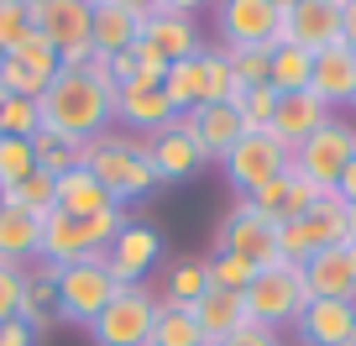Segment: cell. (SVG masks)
I'll use <instances>...</instances> for the list:
<instances>
[{
  "instance_id": "6da1fadb",
  "label": "cell",
  "mask_w": 356,
  "mask_h": 346,
  "mask_svg": "<svg viewBox=\"0 0 356 346\" xmlns=\"http://www.w3.org/2000/svg\"><path fill=\"white\" fill-rule=\"evenodd\" d=\"M42 132H58L63 142H95L115 121V95L100 90L84 68H58V79L42 90Z\"/></svg>"
},
{
  "instance_id": "7a4b0ae2",
  "label": "cell",
  "mask_w": 356,
  "mask_h": 346,
  "mask_svg": "<svg viewBox=\"0 0 356 346\" xmlns=\"http://www.w3.org/2000/svg\"><path fill=\"white\" fill-rule=\"evenodd\" d=\"M79 163L95 173V179L111 189V200L121 205H136V200H147V194L157 189V173H152V163H147V147H142V136H95V142H84L79 147Z\"/></svg>"
},
{
  "instance_id": "3957f363",
  "label": "cell",
  "mask_w": 356,
  "mask_h": 346,
  "mask_svg": "<svg viewBox=\"0 0 356 346\" xmlns=\"http://www.w3.org/2000/svg\"><path fill=\"white\" fill-rule=\"evenodd\" d=\"M126 221H131V215H126L121 205H115V210H105V215H89V221H79V215H68V210L42 215L37 262L68 268V262H79V257H100V252H111V242L121 236Z\"/></svg>"
},
{
  "instance_id": "277c9868",
  "label": "cell",
  "mask_w": 356,
  "mask_h": 346,
  "mask_svg": "<svg viewBox=\"0 0 356 346\" xmlns=\"http://www.w3.org/2000/svg\"><path fill=\"white\" fill-rule=\"evenodd\" d=\"M115 294H121V283H115L105 252L100 257H79V262H68V268H58V320L95 325V315H100Z\"/></svg>"
},
{
  "instance_id": "5b68a950",
  "label": "cell",
  "mask_w": 356,
  "mask_h": 346,
  "mask_svg": "<svg viewBox=\"0 0 356 346\" xmlns=\"http://www.w3.org/2000/svg\"><path fill=\"white\" fill-rule=\"evenodd\" d=\"M246 299V320L278 331V325H293L299 310L309 304V289H304V268L293 262H273V268H257L252 289L241 294Z\"/></svg>"
},
{
  "instance_id": "8992f818",
  "label": "cell",
  "mask_w": 356,
  "mask_h": 346,
  "mask_svg": "<svg viewBox=\"0 0 356 346\" xmlns=\"http://www.w3.org/2000/svg\"><path fill=\"white\" fill-rule=\"evenodd\" d=\"M220 163H225V179L236 184V194L246 200V194H257L262 184H273L278 173H289V168H293V152H289L273 132H246L241 142L220 157Z\"/></svg>"
},
{
  "instance_id": "52a82bcc",
  "label": "cell",
  "mask_w": 356,
  "mask_h": 346,
  "mask_svg": "<svg viewBox=\"0 0 356 346\" xmlns=\"http://www.w3.org/2000/svg\"><path fill=\"white\" fill-rule=\"evenodd\" d=\"M37 32L53 42L63 68H84L95 53V0H53L37 11Z\"/></svg>"
},
{
  "instance_id": "ba28073f",
  "label": "cell",
  "mask_w": 356,
  "mask_h": 346,
  "mask_svg": "<svg viewBox=\"0 0 356 346\" xmlns=\"http://www.w3.org/2000/svg\"><path fill=\"white\" fill-rule=\"evenodd\" d=\"M351 157H356V126L335 121V116L309 136V142L293 147V168H299L309 184H320V189H335V184H341V173H346Z\"/></svg>"
},
{
  "instance_id": "9c48e42d",
  "label": "cell",
  "mask_w": 356,
  "mask_h": 346,
  "mask_svg": "<svg viewBox=\"0 0 356 346\" xmlns=\"http://www.w3.org/2000/svg\"><path fill=\"white\" fill-rule=\"evenodd\" d=\"M152 320H157V299L136 283V289H121L100 315H95L89 336H95V346H147Z\"/></svg>"
},
{
  "instance_id": "30bf717a",
  "label": "cell",
  "mask_w": 356,
  "mask_h": 346,
  "mask_svg": "<svg viewBox=\"0 0 356 346\" xmlns=\"http://www.w3.org/2000/svg\"><path fill=\"white\" fill-rule=\"evenodd\" d=\"M220 252L246 257L252 268H273V262H283V257H278V221L262 215L252 200H241L236 210H225V221H220Z\"/></svg>"
},
{
  "instance_id": "8fae6325",
  "label": "cell",
  "mask_w": 356,
  "mask_h": 346,
  "mask_svg": "<svg viewBox=\"0 0 356 346\" xmlns=\"http://www.w3.org/2000/svg\"><path fill=\"white\" fill-rule=\"evenodd\" d=\"M147 147V163H152V173L163 184H178V179H189V173H200L204 163H210V152L200 147V136L184 126V116H178L173 126H163V132L142 136Z\"/></svg>"
},
{
  "instance_id": "7c38bea8",
  "label": "cell",
  "mask_w": 356,
  "mask_h": 346,
  "mask_svg": "<svg viewBox=\"0 0 356 346\" xmlns=\"http://www.w3.org/2000/svg\"><path fill=\"white\" fill-rule=\"evenodd\" d=\"M215 11L225 47H278L283 16L273 11V0H215Z\"/></svg>"
},
{
  "instance_id": "4fadbf2b",
  "label": "cell",
  "mask_w": 356,
  "mask_h": 346,
  "mask_svg": "<svg viewBox=\"0 0 356 346\" xmlns=\"http://www.w3.org/2000/svg\"><path fill=\"white\" fill-rule=\"evenodd\" d=\"M293 42L304 53H325V47L341 42V6L330 0H293V11L278 26V47Z\"/></svg>"
},
{
  "instance_id": "5bb4252c",
  "label": "cell",
  "mask_w": 356,
  "mask_h": 346,
  "mask_svg": "<svg viewBox=\"0 0 356 346\" xmlns=\"http://www.w3.org/2000/svg\"><path fill=\"white\" fill-rule=\"evenodd\" d=\"M309 299H351L356 304V242H335L304 262Z\"/></svg>"
},
{
  "instance_id": "9a60e30c",
  "label": "cell",
  "mask_w": 356,
  "mask_h": 346,
  "mask_svg": "<svg viewBox=\"0 0 356 346\" xmlns=\"http://www.w3.org/2000/svg\"><path fill=\"white\" fill-rule=\"evenodd\" d=\"M157 257H163V236H157L147 221H126L121 236L111 242V252H105V262H111V273H115L121 289H136L142 273L152 268Z\"/></svg>"
},
{
  "instance_id": "2e32d148",
  "label": "cell",
  "mask_w": 356,
  "mask_h": 346,
  "mask_svg": "<svg viewBox=\"0 0 356 346\" xmlns=\"http://www.w3.org/2000/svg\"><path fill=\"white\" fill-rule=\"evenodd\" d=\"M304 346H351L356 341V304L351 299H309L293 320Z\"/></svg>"
},
{
  "instance_id": "e0dca14e",
  "label": "cell",
  "mask_w": 356,
  "mask_h": 346,
  "mask_svg": "<svg viewBox=\"0 0 356 346\" xmlns=\"http://www.w3.org/2000/svg\"><path fill=\"white\" fill-rule=\"evenodd\" d=\"M115 121L131 126L136 136H152V132H163V126H173L178 111L163 95V84H121V90H115Z\"/></svg>"
},
{
  "instance_id": "ac0fdd59",
  "label": "cell",
  "mask_w": 356,
  "mask_h": 346,
  "mask_svg": "<svg viewBox=\"0 0 356 346\" xmlns=\"http://www.w3.org/2000/svg\"><path fill=\"white\" fill-rule=\"evenodd\" d=\"M325 121H330V105H325L314 90H299V95H278V111H273V126H267V132L293 152V147L309 142Z\"/></svg>"
},
{
  "instance_id": "d6986e66",
  "label": "cell",
  "mask_w": 356,
  "mask_h": 346,
  "mask_svg": "<svg viewBox=\"0 0 356 346\" xmlns=\"http://www.w3.org/2000/svg\"><path fill=\"white\" fill-rule=\"evenodd\" d=\"M320 194H325L320 184H309V179L299 173V168H289V173H278L273 184H262V189H257V194H246V200H252L262 215H273V221L283 226V221H299V215L309 210V205L320 200Z\"/></svg>"
},
{
  "instance_id": "ffe728a7",
  "label": "cell",
  "mask_w": 356,
  "mask_h": 346,
  "mask_svg": "<svg viewBox=\"0 0 356 346\" xmlns=\"http://www.w3.org/2000/svg\"><path fill=\"white\" fill-rule=\"evenodd\" d=\"M309 90L320 95L325 105H351L356 100V53L346 42L325 47V53H314V79H309Z\"/></svg>"
},
{
  "instance_id": "44dd1931",
  "label": "cell",
  "mask_w": 356,
  "mask_h": 346,
  "mask_svg": "<svg viewBox=\"0 0 356 346\" xmlns=\"http://www.w3.org/2000/svg\"><path fill=\"white\" fill-rule=\"evenodd\" d=\"M184 126H189V132L200 136V147H204L210 157H225V152H231V147L246 136L241 111H236V105H210V100H204V105H194V111L184 116Z\"/></svg>"
},
{
  "instance_id": "7402d4cb",
  "label": "cell",
  "mask_w": 356,
  "mask_h": 346,
  "mask_svg": "<svg viewBox=\"0 0 356 346\" xmlns=\"http://www.w3.org/2000/svg\"><path fill=\"white\" fill-rule=\"evenodd\" d=\"M189 315H194V325H200L204 341L220 346L231 331L246 325V299H241V294H225V289H204L200 299L189 304Z\"/></svg>"
},
{
  "instance_id": "603a6c76",
  "label": "cell",
  "mask_w": 356,
  "mask_h": 346,
  "mask_svg": "<svg viewBox=\"0 0 356 346\" xmlns=\"http://www.w3.org/2000/svg\"><path fill=\"white\" fill-rule=\"evenodd\" d=\"M142 42V16L121 0H95V53L115 58Z\"/></svg>"
},
{
  "instance_id": "cb8c5ba5",
  "label": "cell",
  "mask_w": 356,
  "mask_h": 346,
  "mask_svg": "<svg viewBox=\"0 0 356 346\" xmlns=\"http://www.w3.org/2000/svg\"><path fill=\"white\" fill-rule=\"evenodd\" d=\"M16 320L26 325L32 336H47L58 320V268L53 262H42V268L26 273V289H22V315Z\"/></svg>"
},
{
  "instance_id": "d4e9b609",
  "label": "cell",
  "mask_w": 356,
  "mask_h": 346,
  "mask_svg": "<svg viewBox=\"0 0 356 346\" xmlns=\"http://www.w3.org/2000/svg\"><path fill=\"white\" fill-rule=\"evenodd\" d=\"M58 210H68V215H79V221H89V215L115 210V200H111V189H105V184L95 179L84 163H74L63 179H58Z\"/></svg>"
},
{
  "instance_id": "484cf974",
  "label": "cell",
  "mask_w": 356,
  "mask_h": 346,
  "mask_svg": "<svg viewBox=\"0 0 356 346\" xmlns=\"http://www.w3.org/2000/svg\"><path fill=\"white\" fill-rule=\"evenodd\" d=\"M142 42H152L168 63L178 58H194L200 53V32H194V16H168V11H152L142 22Z\"/></svg>"
},
{
  "instance_id": "4316f807",
  "label": "cell",
  "mask_w": 356,
  "mask_h": 346,
  "mask_svg": "<svg viewBox=\"0 0 356 346\" xmlns=\"http://www.w3.org/2000/svg\"><path fill=\"white\" fill-rule=\"evenodd\" d=\"M37 242H42V221L22 205H6L0 210V262L22 268L26 257H37Z\"/></svg>"
},
{
  "instance_id": "83f0119b",
  "label": "cell",
  "mask_w": 356,
  "mask_h": 346,
  "mask_svg": "<svg viewBox=\"0 0 356 346\" xmlns=\"http://www.w3.org/2000/svg\"><path fill=\"white\" fill-rule=\"evenodd\" d=\"M147 346H210V341L200 336V325H194L189 304L163 299V304H157V320H152V336H147Z\"/></svg>"
},
{
  "instance_id": "f1b7e54d",
  "label": "cell",
  "mask_w": 356,
  "mask_h": 346,
  "mask_svg": "<svg viewBox=\"0 0 356 346\" xmlns=\"http://www.w3.org/2000/svg\"><path fill=\"white\" fill-rule=\"evenodd\" d=\"M309 79H314V53H304V47H293V42L273 47L267 84H273L278 95H299V90H309Z\"/></svg>"
},
{
  "instance_id": "f546056e",
  "label": "cell",
  "mask_w": 356,
  "mask_h": 346,
  "mask_svg": "<svg viewBox=\"0 0 356 346\" xmlns=\"http://www.w3.org/2000/svg\"><path fill=\"white\" fill-rule=\"evenodd\" d=\"M163 95L173 100L178 116H189L194 105H204V68H200V53H194V58H178V63H168Z\"/></svg>"
},
{
  "instance_id": "4dcf8cb0",
  "label": "cell",
  "mask_w": 356,
  "mask_h": 346,
  "mask_svg": "<svg viewBox=\"0 0 356 346\" xmlns=\"http://www.w3.org/2000/svg\"><path fill=\"white\" fill-rule=\"evenodd\" d=\"M200 68H204V100L210 105H231L236 95L246 90V84H236L225 47H200Z\"/></svg>"
},
{
  "instance_id": "1f68e13d",
  "label": "cell",
  "mask_w": 356,
  "mask_h": 346,
  "mask_svg": "<svg viewBox=\"0 0 356 346\" xmlns=\"http://www.w3.org/2000/svg\"><path fill=\"white\" fill-rule=\"evenodd\" d=\"M37 173L32 136H0V189H16Z\"/></svg>"
},
{
  "instance_id": "d6a6232c",
  "label": "cell",
  "mask_w": 356,
  "mask_h": 346,
  "mask_svg": "<svg viewBox=\"0 0 356 346\" xmlns=\"http://www.w3.org/2000/svg\"><path fill=\"white\" fill-rule=\"evenodd\" d=\"M6 205H22V210H32L37 221H42V215H53V210H58V179L37 168V173H32L26 184L6 189Z\"/></svg>"
},
{
  "instance_id": "836d02e7",
  "label": "cell",
  "mask_w": 356,
  "mask_h": 346,
  "mask_svg": "<svg viewBox=\"0 0 356 346\" xmlns=\"http://www.w3.org/2000/svg\"><path fill=\"white\" fill-rule=\"evenodd\" d=\"M37 32V11L26 0H0V58H11Z\"/></svg>"
},
{
  "instance_id": "e575fe53",
  "label": "cell",
  "mask_w": 356,
  "mask_h": 346,
  "mask_svg": "<svg viewBox=\"0 0 356 346\" xmlns=\"http://www.w3.org/2000/svg\"><path fill=\"white\" fill-rule=\"evenodd\" d=\"M204 289H210V262H200V257H178L173 273H168V299L194 304Z\"/></svg>"
},
{
  "instance_id": "d590c367",
  "label": "cell",
  "mask_w": 356,
  "mask_h": 346,
  "mask_svg": "<svg viewBox=\"0 0 356 346\" xmlns=\"http://www.w3.org/2000/svg\"><path fill=\"white\" fill-rule=\"evenodd\" d=\"M11 63H22L26 74L37 79V84H53V79H58V68H63V63H58V53H53V42H47L42 32H32V37H26V42L11 53Z\"/></svg>"
},
{
  "instance_id": "8d00e7d4",
  "label": "cell",
  "mask_w": 356,
  "mask_h": 346,
  "mask_svg": "<svg viewBox=\"0 0 356 346\" xmlns=\"http://www.w3.org/2000/svg\"><path fill=\"white\" fill-rule=\"evenodd\" d=\"M231 105L241 111L246 132H267V126H273V111H278V90H273V84H252V90H241Z\"/></svg>"
},
{
  "instance_id": "74e56055",
  "label": "cell",
  "mask_w": 356,
  "mask_h": 346,
  "mask_svg": "<svg viewBox=\"0 0 356 346\" xmlns=\"http://www.w3.org/2000/svg\"><path fill=\"white\" fill-rule=\"evenodd\" d=\"M32 152H37V168L53 173V179H63L68 168L79 163V142H63L58 132H37L32 136Z\"/></svg>"
},
{
  "instance_id": "f35d334b",
  "label": "cell",
  "mask_w": 356,
  "mask_h": 346,
  "mask_svg": "<svg viewBox=\"0 0 356 346\" xmlns=\"http://www.w3.org/2000/svg\"><path fill=\"white\" fill-rule=\"evenodd\" d=\"M257 278V268L246 257H231V252H215L210 257V289H225V294H246Z\"/></svg>"
},
{
  "instance_id": "ab89813d",
  "label": "cell",
  "mask_w": 356,
  "mask_h": 346,
  "mask_svg": "<svg viewBox=\"0 0 356 346\" xmlns=\"http://www.w3.org/2000/svg\"><path fill=\"white\" fill-rule=\"evenodd\" d=\"M225 58H231V74L236 84H267V68H273V47H225Z\"/></svg>"
},
{
  "instance_id": "60d3db41",
  "label": "cell",
  "mask_w": 356,
  "mask_h": 346,
  "mask_svg": "<svg viewBox=\"0 0 356 346\" xmlns=\"http://www.w3.org/2000/svg\"><path fill=\"white\" fill-rule=\"evenodd\" d=\"M37 132H42V105L11 95V100H6V132L0 136H37Z\"/></svg>"
},
{
  "instance_id": "b9f144b4",
  "label": "cell",
  "mask_w": 356,
  "mask_h": 346,
  "mask_svg": "<svg viewBox=\"0 0 356 346\" xmlns=\"http://www.w3.org/2000/svg\"><path fill=\"white\" fill-rule=\"evenodd\" d=\"M22 289H26V268L0 262V325H11L22 315Z\"/></svg>"
},
{
  "instance_id": "7bdbcfd3",
  "label": "cell",
  "mask_w": 356,
  "mask_h": 346,
  "mask_svg": "<svg viewBox=\"0 0 356 346\" xmlns=\"http://www.w3.org/2000/svg\"><path fill=\"white\" fill-rule=\"evenodd\" d=\"M220 346H278V331H267V325H257V320H246L241 331H231Z\"/></svg>"
},
{
  "instance_id": "ee69618b",
  "label": "cell",
  "mask_w": 356,
  "mask_h": 346,
  "mask_svg": "<svg viewBox=\"0 0 356 346\" xmlns=\"http://www.w3.org/2000/svg\"><path fill=\"white\" fill-rule=\"evenodd\" d=\"M84 74L95 79V84H100V90H111V95H115V74H111V58H105V53H89Z\"/></svg>"
},
{
  "instance_id": "f6af8a7d",
  "label": "cell",
  "mask_w": 356,
  "mask_h": 346,
  "mask_svg": "<svg viewBox=\"0 0 356 346\" xmlns=\"http://www.w3.org/2000/svg\"><path fill=\"white\" fill-rule=\"evenodd\" d=\"M32 341H37V336L26 331L22 320H11V325H0V346H32Z\"/></svg>"
},
{
  "instance_id": "bcb514c9",
  "label": "cell",
  "mask_w": 356,
  "mask_h": 346,
  "mask_svg": "<svg viewBox=\"0 0 356 346\" xmlns=\"http://www.w3.org/2000/svg\"><path fill=\"white\" fill-rule=\"evenodd\" d=\"M335 194L346 200V210H356V157L346 163V173H341V184H335Z\"/></svg>"
},
{
  "instance_id": "7dc6e473",
  "label": "cell",
  "mask_w": 356,
  "mask_h": 346,
  "mask_svg": "<svg viewBox=\"0 0 356 346\" xmlns=\"http://www.w3.org/2000/svg\"><path fill=\"white\" fill-rule=\"evenodd\" d=\"M341 42L356 53V0H351V6H341Z\"/></svg>"
},
{
  "instance_id": "c3c4849f",
  "label": "cell",
  "mask_w": 356,
  "mask_h": 346,
  "mask_svg": "<svg viewBox=\"0 0 356 346\" xmlns=\"http://www.w3.org/2000/svg\"><path fill=\"white\" fill-rule=\"evenodd\" d=\"M200 6H210V0H157V11H168V16H194Z\"/></svg>"
},
{
  "instance_id": "681fc988",
  "label": "cell",
  "mask_w": 356,
  "mask_h": 346,
  "mask_svg": "<svg viewBox=\"0 0 356 346\" xmlns=\"http://www.w3.org/2000/svg\"><path fill=\"white\" fill-rule=\"evenodd\" d=\"M6 100H11V95H6V90H0V132H6Z\"/></svg>"
},
{
  "instance_id": "f907efd6",
  "label": "cell",
  "mask_w": 356,
  "mask_h": 346,
  "mask_svg": "<svg viewBox=\"0 0 356 346\" xmlns=\"http://www.w3.org/2000/svg\"><path fill=\"white\" fill-rule=\"evenodd\" d=\"M26 6H32V11H47V6H53V0H26Z\"/></svg>"
},
{
  "instance_id": "816d5d0a",
  "label": "cell",
  "mask_w": 356,
  "mask_h": 346,
  "mask_svg": "<svg viewBox=\"0 0 356 346\" xmlns=\"http://www.w3.org/2000/svg\"><path fill=\"white\" fill-rule=\"evenodd\" d=\"M351 242H356V210H351Z\"/></svg>"
},
{
  "instance_id": "f5cc1de1",
  "label": "cell",
  "mask_w": 356,
  "mask_h": 346,
  "mask_svg": "<svg viewBox=\"0 0 356 346\" xmlns=\"http://www.w3.org/2000/svg\"><path fill=\"white\" fill-rule=\"evenodd\" d=\"M0 210H6V189H0Z\"/></svg>"
},
{
  "instance_id": "db71d44e",
  "label": "cell",
  "mask_w": 356,
  "mask_h": 346,
  "mask_svg": "<svg viewBox=\"0 0 356 346\" xmlns=\"http://www.w3.org/2000/svg\"><path fill=\"white\" fill-rule=\"evenodd\" d=\"M330 6H351V0H330Z\"/></svg>"
},
{
  "instance_id": "11a10c76",
  "label": "cell",
  "mask_w": 356,
  "mask_h": 346,
  "mask_svg": "<svg viewBox=\"0 0 356 346\" xmlns=\"http://www.w3.org/2000/svg\"><path fill=\"white\" fill-rule=\"evenodd\" d=\"M351 105H356V100H351Z\"/></svg>"
},
{
  "instance_id": "9f6ffc18",
  "label": "cell",
  "mask_w": 356,
  "mask_h": 346,
  "mask_svg": "<svg viewBox=\"0 0 356 346\" xmlns=\"http://www.w3.org/2000/svg\"><path fill=\"white\" fill-rule=\"evenodd\" d=\"M351 346H356V341H351Z\"/></svg>"
}]
</instances>
